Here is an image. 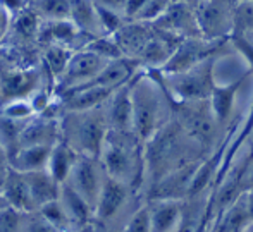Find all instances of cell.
<instances>
[{
    "mask_svg": "<svg viewBox=\"0 0 253 232\" xmlns=\"http://www.w3.org/2000/svg\"><path fill=\"white\" fill-rule=\"evenodd\" d=\"M145 188H148L160 177L183 169L191 163L205 160L207 153L186 134L176 119L157 131L145 141Z\"/></svg>",
    "mask_w": 253,
    "mask_h": 232,
    "instance_id": "1",
    "label": "cell"
},
{
    "mask_svg": "<svg viewBox=\"0 0 253 232\" xmlns=\"http://www.w3.org/2000/svg\"><path fill=\"white\" fill-rule=\"evenodd\" d=\"M133 126L141 141H148L174 119V100L159 71L141 69L131 79Z\"/></svg>",
    "mask_w": 253,
    "mask_h": 232,
    "instance_id": "2",
    "label": "cell"
},
{
    "mask_svg": "<svg viewBox=\"0 0 253 232\" xmlns=\"http://www.w3.org/2000/svg\"><path fill=\"white\" fill-rule=\"evenodd\" d=\"M145 143L134 131H110L100 152V162L109 177L143 193Z\"/></svg>",
    "mask_w": 253,
    "mask_h": 232,
    "instance_id": "3",
    "label": "cell"
},
{
    "mask_svg": "<svg viewBox=\"0 0 253 232\" xmlns=\"http://www.w3.org/2000/svg\"><path fill=\"white\" fill-rule=\"evenodd\" d=\"M174 119L207 155H212L220 146H224V127L217 120L210 100H174Z\"/></svg>",
    "mask_w": 253,
    "mask_h": 232,
    "instance_id": "4",
    "label": "cell"
},
{
    "mask_svg": "<svg viewBox=\"0 0 253 232\" xmlns=\"http://www.w3.org/2000/svg\"><path fill=\"white\" fill-rule=\"evenodd\" d=\"M60 131L64 141L69 143L81 155L100 156L109 133L103 105L84 112H66L60 120Z\"/></svg>",
    "mask_w": 253,
    "mask_h": 232,
    "instance_id": "5",
    "label": "cell"
},
{
    "mask_svg": "<svg viewBox=\"0 0 253 232\" xmlns=\"http://www.w3.org/2000/svg\"><path fill=\"white\" fill-rule=\"evenodd\" d=\"M220 55L212 57L198 64L193 69L177 74H162V81L167 91L176 102H195V100H210L217 86L215 69Z\"/></svg>",
    "mask_w": 253,
    "mask_h": 232,
    "instance_id": "6",
    "label": "cell"
},
{
    "mask_svg": "<svg viewBox=\"0 0 253 232\" xmlns=\"http://www.w3.org/2000/svg\"><path fill=\"white\" fill-rule=\"evenodd\" d=\"M238 0H197L198 26L209 40H231L236 30Z\"/></svg>",
    "mask_w": 253,
    "mask_h": 232,
    "instance_id": "7",
    "label": "cell"
},
{
    "mask_svg": "<svg viewBox=\"0 0 253 232\" xmlns=\"http://www.w3.org/2000/svg\"><path fill=\"white\" fill-rule=\"evenodd\" d=\"M231 40H209L205 37H191L183 38L177 45L176 52L169 59V62L159 71L162 74H177L188 69H193L198 64L212 59V57L222 55L224 46Z\"/></svg>",
    "mask_w": 253,
    "mask_h": 232,
    "instance_id": "8",
    "label": "cell"
},
{
    "mask_svg": "<svg viewBox=\"0 0 253 232\" xmlns=\"http://www.w3.org/2000/svg\"><path fill=\"white\" fill-rule=\"evenodd\" d=\"M105 170L102 167V162L98 156L80 155L69 179L66 181L74 191H78L91 206H97L98 196L105 183Z\"/></svg>",
    "mask_w": 253,
    "mask_h": 232,
    "instance_id": "9",
    "label": "cell"
},
{
    "mask_svg": "<svg viewBox=\"0 0 253 232\" xmlns=\"http://www.w3.org/2000/svg\"><path fill=\"white\" fill-rule=\"evenodd\" d=\"M159 30L177 38L203 37L197 17V0H174L170 7L155 21Z\"/></svg>",
    "mask_w": 253,
    "mask_h": 232,
    "instance_id": "10",
    "label": "cell"
},
{
    "mask_svg": "<svg viewBox=\"0 0 253 232\" xmlns=\"http://www.w3.org/2000/svg\"><path fill=\"white\" fill-rule=\"evenodd\" d=\"M109 64V60L102 59L95 52L88 48H81L73 52L69 62L66 66V71L62 76L59 77L60 84L64 90H73V88H80L93 81L98 74L102 73L103 67Z\"/></svg>",
    "mask_w": 253,
    "mask_h": 232,
    "instance_id": "11",
    "label": "cell"
},
{
    "mask_svg": "<svg viewBox=\"0 0 253 232\" xmlns=\"http://www.w3.org/2000/svg\"><path fill=\"white\" fill-rule=\"evenodd\" d=\"M133 193L138 191H134L131 186L107 176L100 196H98L97 206H95V222L107 224L116 219L127 206V201Z\"/></svg>",
    "mask_w": 253,
    "mask_h": 232,
    "instance_id": "12",
    "label": "cell"
},
{
    "mask_svg": "<svg viewBox=\"0 0 253 232\" xmlns=\"http://www.w3.org/2000/svg\"><path fill=\"white\" fill-rule=\"evenodd\" d=\"M153 33H155L153 23L127 21V23H124L112 37H114V40H116V43L119 45L124 57L140 62L141 53L147 48L148 41L152 40Z\"/></svg>",
    "mask_w": 253,
    "mask_h": 232,
    "instance_id": "13",
    "label": "cell"
},
{
    "mask_svg": "<svg viewBox=\"0 0 253 232\" xmlns=\"http://www.w3.org/2000/svg\"><path fill=\"white\" fill-rule=\"evenodd\" d=\"M103 112L110 131H134L133 102H131V81L112 91L105 103Z\"/></svg>",
    "mask_w": 253,
    "mask_h": 232,
    "instance_id": "14",
    "label": "cell"
},
{
    "mask_svg": "<svg viewBox=\"0 0 253 232\" xmlns=\"http://www.w3.org/2000/svg\"><path fill=\"white\" fill-rule=\"evenodd\" d=\"M0 186H2L0 194L3 196V199H5V203L9 206L19 210L23 213H30L37 210L35 208L33 198H31L30 184H28L26 174L24 172H19V170L10 167Z\"/></svg>",
    "mask_w": 253,
    "mask_h": 232,
    "instance_id": "15",
    "label": "cell"
},
{
    "mask_svg": "<svg viewBox=\"0 0 253 232\" xmlns=\"http://www.w3.org/2000/svg\"><path fill=\"white\" fill-rule=\"evenodd\" d=\"M253 222L248 208L247 191L241 193L227 208H224L212 220V232H245Z\"/></svg>",
    "mask_w": 253,
    "mask_h": 232,
    "instance_id": "16",
    "label": "cell"
},
{
    "mask_svg": "<svg viewBox=\"0 0 253 232\" xmlns=\"http://www.w3.org/2000/svg\"><path fill=\"white\" fill-rule=\"evenodd\" d=\"M147 205L150 210L152 232H176L183 212V199H152Z\"/></svg>",
    "mask_w": 253,
    "mask_h": 232,
    "instance_id": "17",
    "label": "cell"
},
{
    "mask_svg": "<svg viewBox=\"0 0 253 232\" xmlns=\"http://www.w3.org/2000/svg\"><path fill=\"white\" fill-rule=\"evenodd\" d=\"M59 139H62L60 124L52 120L50 117H31L26 122L21 136V146L30 145H48L53 146Z\"/></svg>",
    "mask_w": 253,
    "mask_h": 232,
    "instance_id": "18",
    "label": "cell"
},
{
    "mask_svg": "<svg viewBox=\"0 0 253 232\" xmlns=\"http://www.w3.org/2000/svg\"><path fill=\"white\" fill-rule=\"evenodd\" d=\"M69 21L90 38L105 37L102 30L100 19H98V10L95 0H69Z\"/></svg>",
    "mask_w": 253,
    "mask_h": 232,
    "instance_id": "19",
    "label": "cell"
},
{
    "mask_svg": "<svg viewBox=\"0 0 253 232\" xmlns=\"http://www.w3.org/2000/svg\"><path fill=\"white\" fill-rule=\"evenodd\" d=\"M116 91V90H114ZM112 95V90L98 86H80L67 90L64 96V109L66 112H84L102 107Z\"/></svg>",
    "mask_w": 253,
    "mask_h": 232,
    "instance_id": "20",
    "label": "cell"
},
{
    "mask_svg": "<svg viewBox=\"0 0 253 232\" xmlns=\"http://www.w3.org/2000/svg\"><path fill=\"white\" fill-rule=\"evenodd\" d=\"M59 199L62 203V206L66 208L67 215L71 219L74 229H80L83 226L95 222V210L83 196L78 191H74L67 183H64L60 186V194Z\"/></svg>",
    "mask_w": 253,
    "mask_h": 232,
    "instance_id": "21",
    "label": "cell"
},
{
    "mask_svg": "<svg viewBox=\"0 0 253 232\" xmlns=\"http://www.w3.org/2000/svg\"><path fill=\"white\" fill-rule=\"evenodd\" d=\"M80 155L81 153L78 152V150H74L69 143L64 141V139H59V141L52 146L47 170L52 174V177L57 183L64 184L69 179V176H71V172H73Z\"/></svg>",
    "mask_w": 253,
    "mask_h": 232,
    "instance_id": "22",
    "label": "cell"
},
{
    "mask_svg": "<svg viewBox=\"0 0 253 232\" xmlns=\"http://www.w3.org/2000/svg\"><path fill=\"white\" fill-rule=\"evenodd\" d=\"M52 146L48 145H30L21 146L12 156H10V167L19 172H37L45 170L48 165V156H50Z\"/></svg>",
    "mask_w": 253,
    "mask_h": 232,
    "instance_id": "23",
    "label": "cell"
},
{
    "mask_svg": "<svg viewBox=\"0 0 253 232\" xmlns=\"http://www.w3.org/2000/svg\"><path fill=\"white\" fill-rule=\"evenodd\" d=\"M241 83H243V77H240V79L231 84H224V86L217 84L212 96H210V103H212L215 117L224 129H226L227 124L231 122V119L234 116V110H236V95L241 88Z\"/></svg>",
    "mask_w": 253,
    "mask_h": 232,
    "instance_id": "24",
    "label": "cell"
},
{
    "mask_svg": "<svg viewBox=\"0 0 253 232\" xmlns=\"http://www.w3.org/2000/svg\"><path fill=\"white\" fill-rule=\"evenodd\" d=\"M28 184H30L31 198H33L35 208H40L45 203H50L53 199H59L60 194V183H57L52 177V174L45 170H37V172L26 174Z\"/></svg>",
    "mask_w": 253,
    "mask_h": 232,
    "instance_id": "25",
    "label": "cell"
},
{
    "mask_svg": "<svg viewBox=\"0 0 253 232\" xmlns=\"http://www.w3.org/2000/svg\"><path fill=\"white\" fill-rule=\"evenodd\" d=\"M31 10L42 21H66L69 19V0H31Z\"/></svg>",
    "mask_w": 253,
    "mask_h": 232,
    "instance_id": "26",
    "label": "cell"
},
{
    "mask_svg": "<svg viewBox=\"0 0 253 232\" xmlns=\"http://www.w3.org/2000/svg\"><path fill=\"white\" fill-rule=\"evenodd\" d=\"M38 212L42 213V217H43V219L47 220L57 232H73L74 231L69 215H67L66 208L62 206L60 199H53L50 203H45L43 206L38 208Z\"/></svg>",
    "mask_w": 253,
    "mask_h": 232,
    "instance_id": "27",
    "label": "cell"
},
{
    "mask_svg": "<svg viewBox=\"0 0 253 232\" xmlns=\"http://www.w3.org/2000/svg\"><path fill=\"white\" fill-rule=\"evenodd\" d=\"M121 232H152L150 210H148L147 201L141 203V205L131 213Z\"/></svg>",
    "mask_w": 253,
    "mask_h": 232,
    "instance_id": "28",
    "label": "cell"
},
{
    "mask_svg": "<svg viewBox=\"0 0 253 232\" xmlns=\"http://www.w3.org/2000/svg\"><path fill=\"white\" fill-rule=\"evenodd\" d=\"M35 114L37 112L33 109V103H31V100L26 98L10 100L2 109V116L10 117V119H16V120H30Z\"/></svg>",
    "mask_w": 253,
    "mask_h": 232,
    "instance_id": "29",
    "label": "cell"
},
{
    "mask_svg": "<svg viewBox=\"0 0 253 232\" xmlns=\"http://www.w3.org/2000/svg\"><path fill=\"white\" fill-rule=\"evenodd\" d=\"M24 213L12 206L0 210V232H23Z\"/></svg>",
    "mask_w": 253,
    "mask_h": 232,
    "instance_id": "30",
    "label": "cell"
},
{
    "mask_svg": "<svg viewBox=\"0 0 253 232\" xmlns=\"http://www.w3.org/2000/svg\"><path fill=\"white\" fill-rule=\"evenodd\" d=\"M71 55H73V53L67 52L64 46L52 45L50 48H48L45 59H47V64L50 66V69L57 74V77L62 76V73L66 71V66H67V62H69Z\"/></svg>",
    "mask_w": 253,
    "mask_h": 232,
    "instance_id": "31",
    "label": "cell"
},
{
    "mask_svg": "<svg viewBox=\"0 0 253 232\" xmlns=\"http://www.w3.org/2000/svg\"><path fill=\"white\" fill-rule=\"evenodd\" d=\"M250 31H253V2H238L234 35H245Z\"/></svg>",
    "mask_w": 253,
    "mask_h": 232,
    "instance_id": "32",
    "label": "cell"
},
{
    "mask_svg": "<svg viewBox=\"0 0 253 232\" xmlns=\"http://www.w3.org/2000/svg\"><path fill=\"white\" fill-rule=\"evenodd\" d=\"M23 232H57V231L42 217V213L38 210H35V212L24 213Z\"/></svg>",
    "mask_w": 253,
    "mask_h": 232,
    "instance_id": "33",
    "label": "cell"
},
{
    "mask_svg": "<svg viewBox=\"0 0 253 232\" xmlns=\"http://www.w3.org/2000/svg\"><path fill=\"white\" fill-rule=\"evenodd\" d=\"M95 3L105 7V9L116 10L126 16V7H127V0H95Z\"/></svg>",
    "mask_w": 253,
    "mask_h": 232,
    "instance_id": "34",
    "label": "cell"
},
{
    "mask_svg": "<svg viewBox=\"0 0 253 232\" xmlns=\"http://www.w3.org/2000/svg\"><path fill=\"white\" fill-rule=\"evenodd\" d=\"M30 3L28 0H0V5L12 16V14H19L21 10H24V5Z\"/></svg>",
    "mask_w": 253,
    "mask_h": 232,
    "instance_id": "35",
    "label": "cell"
},
{
    "mask_svg": "<svg viewBox=\"0 0 253 232\" xmlns=\"http://www.w3.org/2000/svg\"><path fill=\"white\" fill-rule=\"evenodd\" d=\"M147 2H148V0H127V7H126V17H127V19H129V21L134 19V17H136V14L143 9Z\"/></svg>",
    "mask_w": 253,
    "mask_h": 232,
    "instance_id": "36",
    "label": "cell"
},
{
    "mask_svg": "<svg viewBox=\"0 0 253 232\" xmlns=\"http://www.w3.org/2000/svg\"><path fill=\"white\" fill-rule=\"evenodd\" d=\"M10 169V162H9V155H7L5 148L0 145V181H3L7 170Z\"/></svg>",
    "mask_w": 253,
    "mask_h": 232,
    "instance_id": "37",
    "label": "cell"
},
{
    "mask_svg": "<svg viewBox=\"0 0 253 232\" xmlns=\"http://www.w3.org/2000/svg\"><path fill=\"white\" fill-rule=\"evenodd\" d=\"M250 146H252V152H253V143L250 141ZM245 191L253 188V153H252V158H250V163H248V169H247V174H245Z\"/></svg>",
    "mask_w": 253,
    "mask_h": 232,
    "instance_id": "38",
    "label": "cell"
},
{
    "mask_svg": "<svg viewBox=\"0 0 253 232\" xmlns=\"http://www.w3.org/2000/svg\"><path fill=\"white\" fill-rule=\"evenodd\" d=\"M73 232H98V227L95 222H91V224H88V226L80 227V229H74Z\"/></svg>",
    "mask_w": 253,
    "mask_h": 232,
    "instance_id": "39",
    "label": "cell"
},
{
    "mask_svg": "<svg viewBox=\"0 0 253 232\" xmlns=\"http://www.w3.org/2000/svg\"><path fill=\"white\" fill-rule=\"evenodd\" d=\"M247 198H248V208H250L252 219H253V188L247 191Z\"/></svg>",
    "mask_w": 253,
    "mask_h": 232,
    "instance_id": "40",
    "label": "cell"
},
{
    "mask_svg": "<svg viewBox=\"0 0 253 232\" xmlns=\"http://www.w3.org/2000/svg\"><path fill=\"white\" fill-rule=\"evenodd\" d=\"M238 37H243L245 40H247V43L252 46L253 50V31H250V33H245V35H238Z\"/></svg>",
    "mask_w": 253,
    "mask_h": 232,
    "instance_id": "41",
    "label": "cell"
},
{
    "mask_svg": "<svg viewBox=\"0 0 253 232\" xmlns=\"http://www.w3.org/2000/svg\"><path fill=\"white\" fill-rule=\"evenodd\" d=\"M3 206H9V205H7V203H5V199H3V196L0 194V210H2Z\"/></svg>",
    "mask_w": 253,
    "mask_h": 232,
    "instance_id": "42",
    "label": "cell"
},
{
    "mask_svg": "<svg viewBox=\"0 0 253 232\" xmlns=\"http://www.w3.org/2000/svg\"><path fill=\"white\" fill-rule=\"evenodd\" d=\"M245 232H253V222L250 224V226H248V229H247V231H245Z\"/></svg>",
    "mask_w": 253,
    "mask_h": 232,
    "instance_id": "43",
    "label": "cell"
},
{
    "mask_svg": "<svg viewBox=\"0 0 253 232\" xmlns=\"http://www.w3.org/2000/svg\"><path fill=\"white\" fill-rule=\"evenodd\" d=\"M238 2H253V0H238Z\"/></svg>",
    "mask_w": 253,
    "mask_h": 232,
    "instance_id": "44",
    "label": "cell"
},
{
    "mask_svg": "<svg viewBox=\"0 0 253 232\" xmlns=\"http://www.w3.org/2000/svg\"><path fill=\"white\" fill-rule=\"evenodd\" d=\"M28 2H31V0H28Z\"/></svg>",
    "mask_w": 253,
    "mask_h": 232,
    "instance_id": "45",
    "label": "cell"
}]
</instances>
